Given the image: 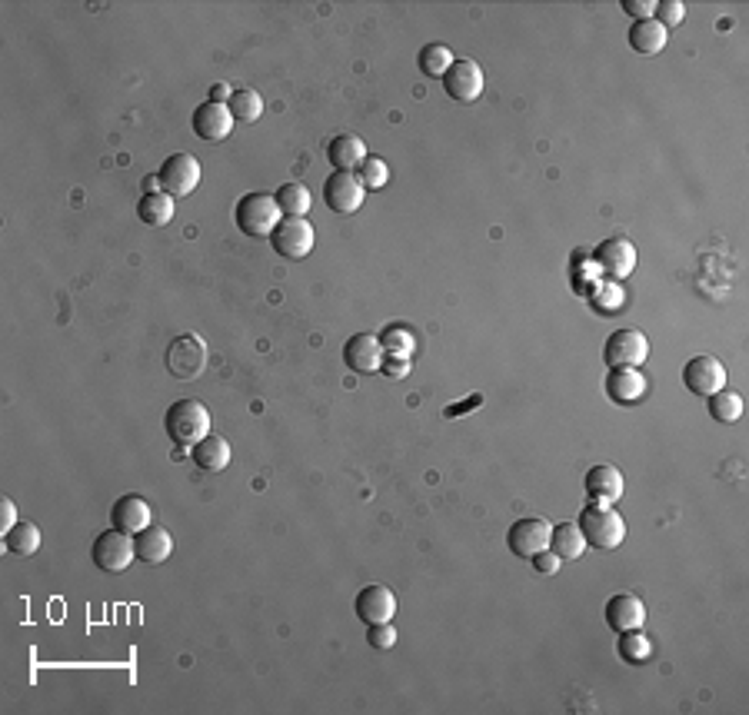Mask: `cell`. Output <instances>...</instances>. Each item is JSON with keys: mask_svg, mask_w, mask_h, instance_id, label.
<instances>
[{"mask_svg": "<svg viewBox=\"0 0 749 715\" xmlns=\"http://www.w3.org/2000/svg\"><path fill=\"white\" fill-rule=\"evenodd\" d=\"M164 429L170 436V443L194 449L200 439L210 436V413L200 400H177L170 410L164 413Z\"/></svg>", "mask_w": 749, "mask_h": 715, "instance_id": "1", "label": "cell"}, {"mask_svg": "<svg viewBox=\"0 0 749 715\" xmlns=\"http://www.w3.org/2000/svg\"><path fill=\"white\" fill-rule=\"evenodd\" d=\"M576 526H580L586 546L606 549V553L616 549V546H623V539H626V523H623V516L616 513L613 506H600V503L586 506Z\"/></svg>", "mask_w": 749, "mask_h": 715, "instance_id": "2", "label": "cell"}, {"mask_svg": "<svg viewBox=\"0 0 749 715\" xmlns=\"http://www.w3.org/2000/svg\"><path fill=\"white\" fill-rule=\"evenodd\" d=\"M234 220H237V227L247 233V237L270 240V233L277 230L283 213H280L277 200H273L270 193H244V197L237 200Z\"/></svg>", "mask_w": 749, "mask_h": 715, "instance_id": "3", "label": "cell"}, {"mask_svg": "<svg viewBox=\"0 0 749 715\" xmlns=\"http://www.w3.org/2000/svg\"><path fill=\"white\" fill-rule=\"evenodd\" d=\"M90 559L100 572H127L130 563L137 559L134 549V536L120 533V529L110 526L107 533H100L94 539V549H90Z\"/></svg>", "mask_w": 749, "mask_h": 715, "instance_id": "4", "label": "cell"}, {"mask_svg": "<svg viewBox=\"0 0 749 715\" xmlns=\"http://www.w3.org/2000/svg\"><path fill=\"white\" fill-rule=\"evenodd\" d=\"M207 366V346L197 333H180L167 346V370L177 380H197Z\"/></svg>", "mask_w": 749, "mask_h": 715, "instance_id": "5", "label": "cell"}, {"mask_svg": "<svg viewBox=\"0 0 749 715\" xmlns=\"http://www.w3.org/2000/svg\"><path fill=\"white\" fill-rule=\"evenodd\" d=\"M157 177H160V190L170 193L174 200L190 197L200 183V160L194 153H174V157H167L160 163Z\"/></svg>", "mask_w": 749, "mask_h": 715, "instance_id": "6", "label": "cell"}, {"mask_svg": "<svg viewBox=\"0 0 749 715\" xmlns=\"http://www.w3.org/2000/svg\"><path fill=\"white\" fill-rule=\"evenodd\" d=\"M550 533H553V526L546 523L543 516H526V519H516V523L510 526V533H506V546H510L513 556L533 559L536 553L550 549Z\"/></svg>", "mask_w": 749, "mask_h": 715, "instance_id": "7", "label": "cell"}, {"mask_svg": "<svg viewBox=\"0 0 749 715\" xmlns=\"http://www.w3.org/2000/svg\"><path fill=\"white\" fill-rule=\"evenodd\" d=\"M313 227L307 217H283L277 230L270 233V247L280 253L283 260H303L313 250Z\"/></svg>", "mask_w": 749, "mask_h": 715, "instance_id": "8", "label": "cell"}, {"mask_svg": "<svg viewBox=\"0 0 749 715\" xmlns=\"http://www.w3.org/2000/svg\"><path fill=\"white\" fill-rule=\"evenodd\" d=\"M646 356H650V340L640 333V330H616L610 340L603 346V360L606 366H633V370H640L646 363Z\"/></svg>", "mask_w": 749, "mask_h": 715, "instance_id": "9", "label": "cell"}, {"mask_svg": "<svg viewBox=\"0 0 749 715\" xmlns=\"http://www.w3.org/2000/svg\"><path fill=\"white\" fill-rule=\"evenodd\" d=\"M363 200H367V190H363L357 173L337 170L323 180V203H327L333 213H357L363 207Z\"/></svg>", "mask_w": 749, "mask_h": 715, "instance_id": "10", "label": "cell"}, {"mask_svg": "<svg viewBox=\"0 0 749 715\" xmlns=\"http://www.w3.org/2000/svg\"><path fill=\"white\" fill-rule=\"evenodd\" d=\"M593 260H596V267H600V273L606 280L620 283L636 270V247L630 240H623V237H610V240H603L600 247L593 250Z\"/></svg>", "mask_w": 749, "mask_h": 715, "instance_id": "11", "label": "cell"}, {"mask_svg": "<svg viewBox=\"0 0 749 715\" xmlns=\"http://www.w3.org/2000/svg\"><path fill=\"white\" fill-rule=\"evenodd\" d=\"M683 386L696 396H713L726 390V370L716 356H693L683 366Z\"/></svg>", "mask_w": 749, "mask_h": 715, "instance_id": "12", "label": "cell"}, {"mask_svg": "<svg viewBox=\"0 0 749 715\" xmlns=\"http://www.w3.org/2000/svg\"><path fill=\"white\" fill-rule=\"evenodd\" d=\"M150 523H154V509H150L147 499L137 496V493H124L114 506H110V526L120 529V533H127V536L144 533Z\"/></svg>", "mask_w": 749, "mask_h": 715, "instance_id": "13", "label": "cell"}, {"mask_svg": "<svg viewBox=\"0 0 749 715\" xmlns=\"http://www.w3.org/2000/svg\"><path fill=\"white\" fill-rule=\"evenodd\" d=\"M443 90L460 104L477 100L483 94V67L473 60H453V67L443 74Z\"/></svg>", "mask_w": 749, "mask_h": 715, "instance_id": "14", "label": "cell"}, {"mask_svg": "<svg viewBox=\"0 0 749 715\" xmlns=\"http://www.w3.org/2000/svg\"><path fill=\"white\" fill-rule=\"evenodd\" d=\"M353 609H357V619L363 626H377V622H390L397 616V596L387 586H367L357 592Z\"/></svg>", "mask_w": 749, "mask_h": 715, "instance_id": "15", "label": "cell"}, {"mask_svg": "<svg viewBox=\"0 0 749 715\" xmlns=\"http://www.w3.org/2000/svg\"><path fill=\"white\" fill-rule=\"evenodd\" d=\"M190 124H194L197 137L207 140V143H220L230 137V130H234V114L227 110V104H214V100H207V104H200L194 110V117H190Z\"/></svg>", "mask_w": 749, "mask_h": 715, "instance_id": "16", "label": "cell"}, {"mask_svg": "<svg viewBox=\"0 0 749 715\" xmlns=\"http://www.w3.org/2000/svg\"><path fill=\"white\" fill-rule=\"evenodd\" d=\"M343 363H347L353 373H377L383 363L380 336H373V333L350 336V340L343 343Z\"/></svg>", "mask_w": 749, "mask_h": 715, "instance_id": "17", "label": "cell"}, {"mask_svg": "<svg viewBox=\"0 0 749 715\" xmlns=\"http://www.w3.org/2000/svg\"><path fill=\"white\" fill-rule=\"evenodd\" d=\"M606 626L613 632H630V629H643L646 626V606L643 599L630 596V592H616V596L606 602Z\"/></svg>", "mask_w": 749, "mask_h": 715, "instance_id": "18", "label": "cell"}, {"mask_svg": "<svg viewBox=\"0 0 749 715\" xmlns=\"http://www.w3.org/2000/svg\"><path fill=\"white\" fill-rule=\"evenodd\" d=\"M583 486H586V496H590L593 503H600V506L620 503V496H623V489H626L623 473L616 466H593L590 473H586Z\"/></svg>", "mask_w": 749, "mask_h": 715, "instance_id": "19", "label": "cell"}, {"mask_svg": "<svg viewBox=\"0 0 749 715\" xmlns=\"http://www.w3.org/2000/svg\"><path fill=\"white\" fill-rule=\"evenodd\" d=\"M646 393V380L640 370L633 366H613L610 376H606V396L620 406H633L636 400H643Z\"/></svg>", "mask_w": 749, "mask_h": 715, "instance_id": "20", "label": "cell"}, {"mask_svg": "<svg viewBox=\"0 0 749 715\" xmlns=\"http://www.w3.org/2000/svg\"><path fill=\"white\" fill-rule=\"evenodd\" d=\"M367 157H370V153H367V143H363L357 134H340V137H333V140L327 143V160H330L333 170L357 173L360 163L367 160Z\"/></svg>", "mask_w": 749, "mask_h": 715, "instance_id": "21", "label": "cell"}, {"mask_svg": "<svg viewBox=\"0 0 749 715\" xmlns=\"http://www.w3.org/2000/svg\"><path fill=\"white\" fill-rule=\"evenodd\" d=\"M134 549H137V559L147 566H160L164 559L174 553V539H170V533L164 526L150 523L144 533L134 536Z\"/></svg>", "mask_w": 749, "mask_h": 715, "instance_id": "22", "label": "cell"}, {"mask_svg": "<svg viewBox=\"0 0 749 715\" xmlns=\"http://www.w3.org/2000/svg\"><path fill=\"white\" fill-rule=\"evenodd\" d=\"M190 459H194V466L204 469V473H220V469L230 466V443L224 436L210 433L207 439H200V443L190 449Z\"/></svg>", "mask_w": 749, "mask_h": 715, "instance_id": "23", "label": "cell"}, {"mask_svg": "<svg viewBox=\"0 0 749 715\" xmlns=\"http://www.w3.org/2000/svg\"><path fill=\"white\" fill-rule=\"evenodd\" d=\"M174 213H177V203L164 190L144 193V197L137 200V220L144 223V227H167V223L174 220Z\"/></svg>", "mask_w": 749, "mask_h": 715, "instance_id": "24", "label": "cell"}, {"mask_svg": "<svg viewBox=\"0 0 749 715\" xmlns=\"http://www.w3.org/2000/svg\"><path fill=\"white\" fill-rule=\"evenodd\" d=\"M666 40H670V30H666L660 20L646 17V20H633L630 27V47L636 50V54H660V50L666 47Z\"/></svg>", "mask_w": 749, "mask_h": 715, "instance_id": "25", "label": "cell"}, {"mask_svg": "<svg viewBox=\"0 0 749 715\" xmlns=\"http://www.w3.org/2000/svg\"><path fill=\"white\" fill-rule=\"evenodd\" d=\"M550 549L560 559H580L586 553V539L580 533V526L576 523H563V526H553L550 533Z\"/></svg>", "mask_w": 749, "mask_h": 715, "instance_id": "26", "label": "cell"}, {"mask_svg": "<svg viewBox=\"0 0 749 715\" xmlns=\"http://www.w3.org/2000/svg\"><path fill=\"white\" fill-rule=\"evenodd\" d=\"M273 200H277V207H280V213L283 217H307V210H310V190L303 187L300 180H290V183H283V187L273 193Z\"/></svg>", "mask_w": 749, "mask_h": 715, "instance_id": "27", "label": "cell"}, {"mask_svg": "<svg viewBox=\"0 0 749 715\" xmlns=\"http://www.w3.org/2000/svg\"><path fill=\"white\" fill-rule=\"evenodd\" d=\"M616 652H620V659L630 662V666H643V662L653 656V646H650V639H646L643 629H630V632H620Z\"/></svg>", "mask_w": 749, "mask_h": 715, "instance_id": "28", "label": "cell"}, {"mask_svg": "<svg viewBox=\"0 0 749 715\" xmlns=\"http://www.w3.org/2000/svg\"><path fill=\"white\" fill-rule=\"evenodd\" d=\"M227 110L234 114V120H244V124H253V120L263 117V97L257 94V90L240 87V90H234V94H230Z\"/></svg>", "mask_w": 749, "mask_h": 715, "instance_id": "29", "label": "cell"}, {"mask_svg": "<svg viewBox=\"0 0 749 715\" xmlns=\"http://www.w3.org/2000/svg\"><path fill=\"white\" fill-rule=\"evenodd\" d=\"M4 546L14 556H34L40 549V529L34 523H17L14 529L4 533Z\"/></svg>", "mask_w": 749, "mask_h": 715, "instance_id": "30", "label": "cell"}, {"mask_svg": "<svg viewBox=\"0 0 749 715\" xmlns=\"http://www.w3.org/2000/svg\"><path fill=\"white\" fill-rule=\"evenodd\" d=\"M710 400V416L716 423H736L743 416V396L733 393V390H720L713 396H706Z\"/></svg>", "mask_w": 749, "mask_h": 715, "instance_id": "31", "label": "cell"}, {"mask_svg": "<svg viewBox=\"0 0 749 715\" xmlns=\"http://www.w3.org/2000/svg\"><path fill=\"white\" fill-rule=\"evenodd\" d=\"M380 346H383V353L413 356V350H417V340H413V330H410V326L393 323V326H387V330L380 333Z\"/></svg>", "mask_w": 749, "mask_h": 715, "instance_id": "32", "label": "cell"}, {"mask_svg": "<svg viewBox=\"0 0 749 715\" xmlns=\"http://www.w3.org/2000/svg\"><path fill=\"white\" fill-rule=\"evenodd\" d=\"M450 67H453L450 47H443V44H427V47L420 50V70H423L427 77H443Z\"/></svg>", "mask_w": 749, "mask_h": 715, "instance_id": "33", "label": "cell"}, {"mask_svg": "<svg viewBox=\"0 0 749 715\" xmlns=\"http://www.w3.org/2000/svg\"><path fill=\"white\" fill-rule=\"evenodd\" d=\"M357 177H360V183H363V190H383V187L390 183V167H387V160L367 157V160L360 163Z\"/></svg>", "mask_w": 749, "mask_h": 715, "instance_id": "34", "label": "cell"}, {"mask_svg": "<svg viewBox=\"0 0 749 715\" xmlns=\"http://www.w3.org/2000/svg\"><path fill=\"white\" fill-rule=\"evenodd\" d=\"M593 306H596L600 313L623 310V290H620V283H616V280H606V283L600 286V290H596Z\"/></svg>", "mask_w": 749, "mask_h": 715, "instance_id": "35", "label": "cell"}, {"mask_svg": "<svg viewBox=\"0 0 749 715\" xmlns=\"http://www.w3.org/2000/svg\"><path fill=\"white\" fill-rule=\"evenodd\" d=\"M683 17H686L683 0H660V4H656V17L653 20H660L666 30H673V27L683 24Z\"/></svg>", "mask_w": 749, "mask_h": 715, "instance_id": "36", "label": "cell"}, {"mask_svg": "<svg viewBox=\"0 0 749 715\" xmlns=\"http://www.w3.org/2000/svg\"><path fill=\"white\" fill-rule=\"evenodd\" d=\"M367 642L377 652H387L397 646V629L390 626V622H377V626H367Z\"/></svg>", "mask_w": 749, "mask_h": 715, "instance_id": "37", "label": "cell"}, {"mask_svg": "<svg viewBox=\"0 0 749 715\" xmlns=\"http://www.w3.org/2000/svg\"><path fill=\"white\" fill-rule=\"evenodd\" d=\"M413 370V360L410 356H397V353H383V363H380V373L387 376V380H403V376H410Z\"/></svg>", "mask_w": 749, "mask_h": 715, "instance_id": "38", "label": "cell"}, {"mask_svg": "<svg viewBox=\"0 0 749 715\" xmlns=\"http://www.w3.org/2000/svg\"><path fill=\"white\" fill-rule=\"evenodd\" d=\"M560 563H563V559L556 556L553 549H543V553L533 556V566H536V572H543V576H553V572H560Z\"/></svg>", "mask_w": 749, "mask_h": 715, "instance_id": "39", "label": "cell"}, {"mask_svg": "<svg viewBox=\"0 0 749 715\" xmlns=\"http://www.w3.org/2000/svg\"><path fill=\"white\" fill-rule=\"evenodd\" d=\"M623 10L633 20H646V17L656 14V4H653V0H623Z\"/></svg>", "mask_w": 749, "mask_h": 715, "instance_id": "40", "label": "cell"}, {"mask_svg": "<svg viewBox=\"0 0 749 715\" xmlns=\"http://www.w3.org/2000/svg\"><path fill=\"white\" fill-rule=\"evenodd\" d=\"M20 523L17 519V506H14V499H7L4 496V503H0V533H7V529H14Z\"/></svg>", "mask_w": 749, "mask_h": 715, "instance_id": "41", "label": "cell"}, {"mask_svg": "<svg viewBox=\"0 0 749 715\" xmlns=\"http://www.w3.org/2000/svg\"><path fill=\"white\" fill-rule=\"evenodd\" d=\"M230 94H234V90H230L227 84H214V87H210V100H214V104H227Z\"/></svg>", "mask_w": 749, "mask_h": 715, "instance_id": "42", "label": "cell"}]
</instances>
